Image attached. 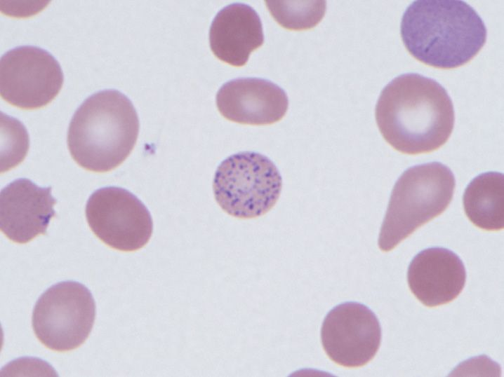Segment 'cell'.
Returning <instances> with one entry per match:
<instances>
[{"instance_id": "6da1fadb", "label": "cell", "mask_w": 504, "mask_h": 377, "mask_svg": "<svg viewBox=\"0 0 504 377\" xmlns=\"http://www.w3.org/2000/svg\"><path fill=\"white\" fill-rule=\"evenodd\" d=\"M376 120L385 140L406 154L433 151L449 139L454 109L446 89L423 75H399L382 90Z\"/></svg>"}, {"instance_id": "7a4b0ae2", "label": "cell", "mask_w": 504, "mask_h": 377, "mask_svg": "<svg viewBox=\"0 0 504 377\" xmlns=\"http://www.w3.org/2000/svg\"><path fill=\"white\" fill-rule=\"evenodd\" d=\"M402 41L420 62L453 69L470 61L486 41L487 30L478 13L458 0H418L401 21Z\"/></svg>"}, {"instance_id": "3957f363", "label": "cell", "mask_w": 504, "mask_h": 377, "mask_svg": "<svg viewBox=\"0 0 504 377\" xmlns=\"http://www.w3.org/2000/svg\"><path fill=\"white\" fill-rule=\"evenodd\" d=\"M138 132L139 119L131 101L119 90H104L88 97L75 111L67 145L81 167L105 172L126 160Z\"/></svg>"}, {"instance_id": "277c9868", "label": "cell", "mask_w": 504, "mask_h": 377, "mask_svg": "<svg viewBox=\"0 0 504 377\" xmlns=\"http://www.w3.org/2000/svg\"><path fill=\"white\" fill-rule=\"evenodd\" d=\"M456 180L439 162L408 168L396 181L378 237L383 252L394 249L417 228L441 214L450 204Z\"/></svg>"}, {"instance_id": "5b68a950", "label": "cell", "mask_w": 504, "mask_h": 377, "mask_svg": "<svg viewBox=\"0 0 504 377\" xmlns=\"http://www.w3.org/2000/svg\"><path fill=\"white\" fill-rule=\"evenodd\" d=\"M281 176L274 163L256 152L233 154L218 167L213 179L214 197L228 214L240 219L260 217L279 199Z\"/></svg>"}, {"instance_id": "8992f818", "label": "cell", "mask_w": 504, "mask_h": 377, "mask_svg": "<svg viewBox=\"0 0 504 377\" xmlns=\"http://www.w3.org/2000/svg\"><path fill=\"white\" fill-rule=\"evenodd\" d=\"M95 317L91 292L76 281L58 282L37 301L32 317L34 332L48 348L69 351L88 337Z\"/></svg>"}, {"instance_id": "52a82bcc", "label": "cell", "mask_w": 504, "mask_h": 377, "mask_svg": "<svg viewBox=\"0 0 504 377\" xmlns=\"http://www.w3.org/2000/svg\"><path fill=\"white\" fill-rule=\"evenodd\" d=\"M86 217L94 234L119 251L141 249L153 231L147 208L135 195L120 187H103L93 192L86 205Z\"/></svg>"}, {"instance_id": "ba28073f", "label": "cell", "mask_w": 504, "mask_h": 377, "mask_svg": "<svg viewBox=\"0 0 504 377\" xmlns=\"http://www.w3.org/2000/svg\"><path fill=\"white\" fill-rule=\"evenodd\" d=\"M63 81L57 60L41 48L18 46L1 58V96L18 108L35 109L46 106L59 93Z\"/></svg>"}, {"instance_id": "9c48e42d", "label": "cell", "mask_w": 504, "mask_h": 377, "mask_svg": "<svg viewBox=\"0 0 504 377\" xmlns=\"http://www.w3.org/2000/svg\"><path fill=\"white\" fill-rule=\"evenodd\" d=\"M323 348L335 363L345 367H359L377 353L381 328L373 312L354 301L340 303L325 317L321 330Z\"/></svg>"}, {"instance_id": "30bf717a", "label": "cell", "mask_w": 504, "mask_h": 377, "mask_svg": "<svg viewBox=\"0 0 504 377\" xmlns=\"http://www.w3.org/2000/svg\"><path fill=\"white\" fill-rule=\"evenodd\" d=\"M51 187H40L26 178L14 180L1 191L0 226L14 242L23 244L46 233L55 215Z\"/></svg>"}, {"instance_id": "8fae6325", "label": "cell", "mask_w": 504, "mask_h": 377, "mask_svg": "<svg viewBox=\"0 0 504 377\" xmlns=\"http://www.w3.org/2000/svg\"><path fill=\"white\" fill-rule=\"evenodd\" d=\"M216 105L226 119L245 125H270L280 121L289 107L285 91L270 81L238 78L221 86Z\"/></svg>"}, {"instance_id": "7c38bea8", "label": "cell", "mask_w": 504, "mask_h": 377, "mask_svg": "<svg viewBox=\"0 0 504 377\" xmlns=\"http://www.w3.org/2000/svg\"><path fill=\"white\" fill-rule=\"evenodd\" d=\"M466 271L453 252L430 247L418 253L407 271L409 287L425 306L435 307L455 299L464 288Z\"/></svg>"}, {"instance_id": "4fadbf2b", "label": "cell", "mask_w": 504, "mask_h": 377, "mask_svg": "<svg viewBox=\"0 0 504 377\" xmlns=\"http://www.w3.org/2000/svg\"><path fill=\"white\" fill-rule=\"evenodd\" d=\"M264 43L262 22L250 6L234 3L221 9L213 20L209 43L214 55L234 67L246 64L249 55Z\"/></svg>"}, {"instance_id": "5bb4252c", "label": "cell", "mask_w": 504, "mask_h": 377, "mask_svg": "<svg viewBox=\"0 0 504 377\" xmlns=\"http://www.w3.org/2000/svg\"><path fill=\"white\" fill-rule=\"evenodd\" d=\"M463 204L466 216L475 226L486 231L503 229V174L489 172L475 177L465 188Z\"/></svg>"}, {"instance_id": "9a60e30c", "label": "cell", "mask_w": 504, "mask_h": 377, "mask_svg": "<svg viewBox=\"0 0 504 377\" xmlns=\"http://www.w3.org/2000/svg\"><path fill=\"white\" fill-rule=\"evenodd\" d=\"M274 19L284 28L305 30L315 27L324 18L325 1H266Z\"/></svg>"}]
</instances>
